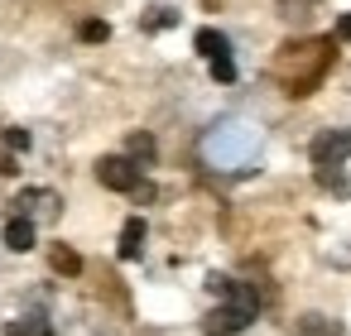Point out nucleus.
Returning <instances> with one entry per match:
<instances>
[{
	"mask_svg": "<svg viewBox=\"0 0 351 336\" xmlns=\"http://www.w3.org/2000/svg\"><path fill=\"white\" fill-rule=\"evenodd\" d=\"M317 183H322L327 192H337V197H351V178H341L337 168H317Z\"/></svg>",
	"mask_w": 351,
	"mask_h": 336,
	"instance_id": "f8f14e48",
	"label": "nucleus"
},
{
	"mask_svg": "<svg viewBox=\"0 0 351 336\" xmlns=\"http://www.w3.org/2000/svg\"><path fill=\"white\" fill-rule=\"evenodd\" d=\"M5 149H29V130L10 125V130H5Z\"/></svg>",
	"mask_w": 351,
	"mask_h": 336,
	"instance_id": "dca6fc26",
	"label": "nucleus"
},
{
	"mask_svg": "<svg viewBox=\"0 0 351 336\" xmlns=\"http://www.w3.org/2000/svg\"><path fill=\"white\" fill-rule=\"evenodd\" d=\"M5 245H10L15 255L34 250V221H29V216H15V221L5 226Z\"/></svg>",
	"mask_w": 351,
	"mask_h": 336,
	"instance_id": "0eeeda50",
	"label": "nucleus"
},
{
	"mask_svg": "<svg viewBox=\"0 0 351 336\" xmlns=\"http://www.w3.org/2000/svg\"><path fill=\"white\" fill-rule=\"evenodd\" d=\"M145 168L130 159V154H106L101 164H97V183L101 188H111V192H135L145 178H140Z\"/></svg>",
	"mask_w": 351,
	"mask_h": 336,
	"instance_id": "7ed1b4c3",
	"label": "nucleus"
},
{
	"mask_svg": "<svg viewBox=\"0 0 351 336\" xmlns=\"http://www.w3.org/2000/svg\"><path fill=\"white\" fill-rule=\"evenodd\" d=\"M15 207H20V216H29V221H58L63 197H58L53 188H29V192L15 197Z\"/></svg>",
	"mask_w": 351,
	"mask_h": 336,
	"instance_id": "39448f33",
	"label": "nucleus"
},
{
	"mask_svg": "<svg viewBox=\"0 0 351 336\" xmlns=\"http://www.w3.org/2000/svg\"><path fill=\"white\" fill-rule=\"evenodd\" d=\"M197 53L207 58V63H217V58H226L231 53V44H226V34H217V29H197Z\"/></svg>",
	"mask_w": 351,
	"mask_h": 336,
	"instance_id": "6e6552de",
	"label": "nucleus"
},
{
	"mask_svg": "<svg viewBox=\"0 0 351 336\" xmlns=\"http://www.w3.org/2000/svg\"><path fill=\"white\" fill-rule=\"evenodd\" d=\"M169 25H178L173 10H149V15H145V29H169Z\"/></svg>",
	"mask_w": 351,
	"mask_h": 336,
	"instance_id": "ddd939ff",
	"label": "nucleus"
},
{
	"mask_svg": "<svg viewBox=\"0 0 351 336\" xmlns=\"http://www.w3.org/2000/svg\"><path fill=\"white\" fill-rule=\"evenodd\" d=\"M207 288L221 298V302L202 317V331H207V336H241V331L260 317V293H255L250 283H236V279H226V274H212Z\"/></svg>",
	"mask_w": 351,
	"mask_h": 336,
	"instance_id": "f257e3e1",
	"label": "nucleus"
},
{
	"mask_svg": "<svg viewBox=\"0 0 351 336\" xmlns=\"http://www.w3.org/2000/svg\"><path fill=\"white\" fill-rule=\"evenodd\" d=\"M77 34H82V39H87V44H101V39H106V34H111V29H106V25H101V20H87V25H82V29H77Z\"/></svg>",
	"mask_w": 351,
	"mask_h": 336,
	"instance_id": "4468645a",
	"label": "nucleus"
},
{
	"mask_svg": "<svg viewBox=\"0 0 351 336\" xmlns=\"http://www.w3.org/2000/svg\"><path fill=\"white\" fill-rule=\"evenodd\" d=\"M212 77H217V82H236V63H231V53L212 63Z\"/></svg>",
	"mask_w": 351,
	"mask_h": 336,
	"instance_id": "2eb2a0df",
	"label": "nucleus"
},
{
	"mask_svg": "<svg viewBox=\"0 0 351 336\" xmlns=\"http://www.w3.org/2000/svg\"><path fill=\"white\" fill-rule=\"evenodd\" d=\"M327 63H332V44L308 39V44H289V49H279L274 73H279V82H284L289 96H308V92L322 82Z\"/></svg>",
	"mask_w": 351,
	"mask_h": 336,
	"instance_id": "f03ea898",
	"label": "nucleus"
},
{
	"mask_svg": "<svg viewBox=\"0 0 351 336\" xmlns=\"http://www.w3.org/2000/svg\"><path fill=\"white\" fill-rule=\"evenodd\" d=\"M15 173H20V168H15V154L5 149V154H0V178H15Z\"/></svg>",
	"mask_w": 351,
	"mask_h": 336,
	"instance_id": "f3484780",
	"label": "nucleus"
},
{
	"mask_svg": "<svg viewBox=\"0 0 351 336\" xmlns=\"http://www.w3.org/2000/svg\"><path fill=\"white\" fill-rule=\"evenodd\" d=\"M308 159L317 168H341L351 159V130H317L308 140Z\"/></svg>",
	"mask_w": 351,
	"mask_h": 336,
	"instance_id": "20e7f679",
	"label": "nucleus"
},
{
	"mask_svg": "<svg viewBox=\"0 0 351 336\" xmlns=\"http://www.w3.org/2000/svg\"><path fill=\"white\" fill-rule=\"evenodd\" d=\"M125 154H130V159H135V164H140V168H149V164H154V140H149V135H140V130H135V135H130V140H125Z\"/></svg>",
	"mask_w": 351,
	"mask_h": 336,
	"instance_id": "9b49d317",
	"label": "nucleus"
},
{
	"mask_svg": "<svg viewBox=\"0 0 351 336\" xmlns=\"http://www.w3.org/2000/svg\"><path fill=\"white\" fill-rule=\"evenodd\" d=\"M298 336H341V322H332L322 312H303L298 317Z\"/></svg>",
	"mask_w": 351,
	"mask_h": 336,
	"instance_id": "1a4fd4ad",
	"label": "nucleus"
},
{
	"mask_svg": "<svg viewBox=\"0 0 351 336\" xmlns=\"http://www.w3.org/2000/svg\"><path fill=\"white\" fill-rule=\"evenodd\" d=\"M49 264H53L58 274H68V279H77V274H82V255H77V250H68V245H53V250H49Z\"/></svg>",
	"mask_w": 351,
	"mask_h": 336,
	"instance_id": "9d476101",
	"label": "nucleus"
},
{
	"mask_svg": "<svg viewBox=\"0 0 351 336\" xmlns=\"http://www.w3.org/2000/svg\"><path fill=\"white\" fill-rule=\"evenodd\" d=\"M145 255V216H130L121 226V259H140Z\"/></svg>",
	"mask_w": 351,
	"mask_h": 336,
	"instance_id": "423d86ee",
	"label": "nucleus"
},
{
	"mask_svg": "<svg viewBox=\"0 0 351 336\" xmlns=\"http://www.w3.org/2000/svg\"><path fill=\"white\" fill-rule=\"evenodd\" d=\"M337 39H346V44H351V15H341V20H337Z\"/></svg>",
	"mask_w": 351,
	"mask_h": 336,
	"instance_id": "a211bd4d",
	"label": "nucleus"
}]
</instances>
